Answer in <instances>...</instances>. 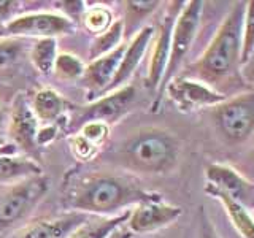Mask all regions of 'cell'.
Listing matches in <instances>:
<instances>
[{
    "label": "cell",
    "mask_w": 254,
    "mask_h": 238,
    "mask_svg": "<svg viewBox=\"0 0 254 238\" xmlns=\"http://www.w3.org/2000/svg\"><path fill=\"white\" fill-rule=\"evenodd\" d=\"M102 162L129 173L165 175L178 164L180 141L159 127H145L133 132L115 149L102 153Z\"/></svg>",
    "instance_id": "obj_3"
},
{
    "label": "cell",
    "mask_w": 254,
    "mask_h": 238,
    "mask_svg": "<svg viewBox=\"0 0 254 238\" xmlns=\"http://www.w3.org/2000/svg\"><path fill=\"white\" fill-rule=\"evenodd\" d=\"M254 54V0L245 3V18L242 30V67L250 62Z\"/></svg>",
    "instance_id": "obj_26"
},
{
    "label": "cell",
    "mask_w": 254,
    "mask_h": 238,
    "mask_svg": "<svg viewBox=\"0 0 254 238\" xmlns=\"http://www.w3.org/2000/svg\"><path fill=\"white\" fill-rule=\"evenodd\" d=\"M210 195L222 203L229 219L232 221L234 227L237 229V232L240 234L242 238H254V216L251 211L232 202L230 198H227L222 194H210Z\"/></svg>",
    "instance_id": "obj_21"
},
{
    "label": "cell",
    "mask_w": 254,
    "mask_h": 238,
    "mask_svg": "<svg viewBox=\"0 0 254 238\" xmlns=\"http://www.w3.org/2000/svg\"><path fill=\"white\" fill-rule=\"evenodd\" d=\"M50 190V179L43 175L8 186L0 192V234L21 222L43 200Z\"/></svg>",
    "instance_id": "obj_7"
},
{
    "label": "cell",
    "mask_w": 254,
    "mask_h": 238,
    "mask_svg": "<svg viewBox=\"0 0 254 238\" xmlns=\"http://www.w3.org/2000/svg\"><path fill=\"white\" fill-rule=\"evenodd\" d=\"M75 29V21L70 16L59 13H27L8 21L3 35L8 38H56L73 34Z\"/></svg>",
    "instance_id": "obj_8"
},
{
    "label": "cell",
    "mask_w": 254,
    "mask_h": 238,
    "mask_svg": "<svg viewBox=\"0 0 254 238\" xmlns=\"http://www.w3.org/2000/svg\"><path fill=\"white\" fill-rule=\"evenodd\" d=\"M124 50H126V43L118 46L111 53L102 56V58L91 60L84 67V73L81 78L84 81V86L89 89V92L97 94V97L105 94V91L108 89V86L115 78L119 62L123 59Z\"/></svg>",
    "instance_id": "obj_16"
},
{
    "label": "cell",
    "mask_w": 254,
    "mask_h": 238,
    "mask_svg": "<svg viewBox=\"0 0 254 238\" xmlns=\"http://www.w3.org/2000/svg\"><path fill=\"white\" fill-rule=\"evenodd\" d=\"M58 132H59V127L56 124H50V125H43L42 129H38L37 133V145L38 148H43L58 137Z\"/></svg>",
    "instance_id": "obj_31"
},
{
    "label": "cell",
    "mask_w": 254,
    "mask_h": 238,
    "mask_svg": "<svg viewBox=\"0 0 254 238\" xmlns=\"http://www.w3.org/2000/svg\"><path fill=\"white\" fill-rule=\"evenodd\" d=\"M58 40L56 38H38L32 46L30 60L38 73L50 76L54 71L56 58H58Z\"/></svg>",
    "instance_id": "obj_20"
},
{
    "label": "cell",
    "mask_w": 254,
    "mask_h": 238,
    "mask_svg": "<svg viewBox=\"0 0 254 238\" xmlns=\"http://www.w3.org/2000/svg\"><path fill=\"white\" fill-rule=\"evenodd\" d=\"M213 124L229 146H242L254 135V87L227 97L211 111Z\"/></svg>",
    "instance_id": "obj_4"
},
{
    "label": "cell",
    "mask_w": 254,
    "mask_h": 238,
    "mask_svg": "<svg viewBox=\"0 0 254 238\" xmlns=\"http://www.w3.org/2000/svg\"><path fill=\"white\" fill-rule=\"evenodd\" d=\"M205 192L222 194L248 211L254 210V184L232 165L213 162L205 170Z\"/></svg>",
    "instance_id": "obj_9"
},
{
    "label": "cell",
    "mask_w": 254,
    "mask_h": 238,
    "mask_svg": "<svg viewBox=\"0 0 254 238\" xmlns=\"http://www.w3.org/2000/svg\"><path fill=\"white\" fill-rule=\"evenodd\" d=\"M84 67V62L78 56L70 53H59L58 58H56L53 73L62 81H71V79H78L83 76Z\"/></svg>",
    "instance_id": "obj_25"
},
{
    "label": "cell",
    "mask_w": 254,
    "mask_h": 238,
    "mask_svg": "<svg viewBox=\"0 0 254 238\" xmlns=\"http://www.w3.org/2000/svg\"><path fill=\"white\" fill-rule=\"evenodd\" d=\"M8 133H10L14 145L22 153L30 156H38L37 133H38V119L35 118L32 107L22 94L13 100L10 119H8Z\"/></svg>",
    "instance_id": "obj_13"
},
{
    "label": "cell",
    "mask_w": 254,
    "mask_h": 238,
    "mask_svg": "<svg viewBox=\"0 0 254 238\" xmlns=\"http://www.w3.org/2000/svg\"><path fill=\"white\" fill-rule=\"evenodd\" d=\"M5 130H6V118L3 110L0 108V148L3 146V140H5Z\"/></svg>",
    "instance_id": "obj_33"
},
{
    "label": "cell",
    "mask_w": 254,
    "mask_h": 238,
    "mask_svg": "<svg viewBox=\"0 0 254 238\" xmlns=\"http://www.w3.org/2000/svg\"><path fill=\"white\" fill-rule=\"evenodd\" d=\"M115 21L116 19L113 18V11L103 5L87 8L83 14L84 29L87 32H91V34H94L95 37L103 34V32H107L111 26H113Z\"/></svg>",
    "instance_id": "obj_24"
},
{
    "label": "cell",
    "mask_w": 254,
    "mask_h": 238,
    "mask_svg": "<svg viewBox=\"0 0 254 238\" xmlns=\"http://www.w3.org/2000/svg\"><path fill=\"white\" fill-rule=\"evenodd\" d=\"M154 200H162V195L148 190L135 175L123 170H70L62 186V206L67 211L100 218L118 216L129 206Z\"/></svg>",
    "instance_id": "obj_1"
},
{
    "label": "cell",
    "mask_w": 254,
    "mask_h": 238,
    "mask_svg": "<svg viewBox=\"0 0 254 238\" xmlns=\"http://www.w3.org/2000/svg\"><path fill=\"white\" fill-rule=\"evenodd\" d=\"M183 6H185V2H170L164 14V19L161 21V26H159L157 32H154L153 50H151V59L145 81L146 87H149V89H159V86L162 83L167 63H169L173 26Z\"/></svg>",
    "instance_id": "obj_11"
},
{
    "label": "cell",
    "mask_w": 254,
    "mask_h": 238,
    "mask_svg": "<svg viewBox=\"0 0 254 238\" xmlns=\"http://www.w3.org/2000/svg\"><path fill=\"white\" fill-rule=\"evenodd\" d=\"M198 238H219L218 230L213 226L205 208L198 210Z\"/></svg>",
    "instance_id": "obj_30"
},
{
    "label": "cell",
    "mask_w": 254,
    "mask_h": 238,
    "mask_svg": "<svg viewBox=\"0 0 254 238\" xmlns=\"http://www.w3.org/2000/svg\"><path fill=\"white\" fill-rule=\"evenodd\" d=\"M245 3L235 2L219 24L216 34L202 56L189 63L183 76L194 78L221 92L224 86H237L242 78V30ZM222 94V92H221Z\"/></svg>",
    "instance_id": "obj_2"
},
{
    "label": "cell",
    "mask_w": 254,
    "mask_h": 238,
    "mask_svg": "<svg viewBox=\"0 0 254 238\" xmlns=\"http://www.w3.org/2000/svg\"><path fill=\"white\" fill-rule=\"evenodd\" d=\"M43 175L40 164L29 156H16L0 148V186H11L32 177Z\"/></svg>",
    "instance_id": "obj_17"
},
{
    "label": "cell",
    "mask_w": 254,
    "mask_h": 238,
    "mask_svg": "<svg viewBox=\"0 0 254 238\" xmlns=\"http://www.w3.org/2000/svg\"><path fill=\"white\" fill-rule=\"evenodd\" d=\"M130 210H127L118 216L111 218H100L94 216L83 226H79L68 238H108L116 229L123 227L127 219H129Z\"/></svg>",
    "instance_id": "obj_19"
},
{
    "label": "cell",
    "mask_w": 254,
    "mask_h": 238,
    "mask_svg": "<svg viewBox=\"0 0 254 238\" xmlns=\"http://www.w3.org/2000/svg\"><path fill=\"white\" fill-rule=\"evenodd\" d=\"M164 94L169 95L173 105L183 113H192L202 108H214L227 99V95L214 91L208 84L183 75L175 76L165 86Z\"/></svg>",
    "instance_id": "obj_10"
},
{
    "label": "cell",
    "mask_w": 254,
    "mask_h": 238,
    "mask_svg": "<svg viewBox=\"0 0 254 238\" xmlns=\"http://www.w3.org/2000/svg\"><path fill=\"white\" fill-rule=\"evenodd\" d=\"M24 53V43L19 38L0 40V71L13 67Z\"/></svg>",
    "instance_id": "obj_27"
},
{
    "label": "cell",
    "mask_w": 254,
    "mask_h": 238,
    "mask_svg": "<svg viewBox=\"0 0 254 238\" xmlns=\"http://www.w3.org/2000/svg\"><path fill=\"white\" fill-rule=\"evenodd\" d=\"M91 218L94 216L86 213L64 211L58 216L34 221L21 230L18 238H68Z\"/></svg>",
    "instance_id": "obj_14"
},
{
    "label": "cell",
    "mask_w": 254,
    "mask_h": 238,
    "mask_svg": "<svg viewBox=\"0 0 254 238\" xmlns=\"http://www.w3.org/2000/svg\"><path fill=\"white\" fill-rule=\"evenodd\" d=\"M135 97H137V89L132 84H126L116 91L103 94L95 100L89 102L87 105L70 107L68 116V132L73 135L87 122H103V124H115L123 116L130 111Z\"/></svg>",
    "instance_id": "obj_6"
},
{
    "label": "cell",
    "mask_w": 254,
    "mask_h": 238,
    "mask_svg": "<svg viewBox=\"0 0 254 238\" xmlns=\"http://www.w3.org/2000/svg\"><path fill=\"white\" fill-rule=\"evenodd\" d=\"M126 16L123 19L124 24V40L130 38L135 35V32H138L141 27L140 24L145 21L149 14H153L161 2H143V0H130L126 2Z\"/></svg>",
    "instance_id": "obj_22"
},
{
    "label": "cell",
    "mask_w": 254,
    "mask_h": 238,
    "mask_svg": "<svg viewBox=\"0 0 254 238\" xmlns=\"http://www.w3.org/2000/svg\"><path fill=\"white\" fill-rule=\"evenodd\" d=\"M183 214V210L177 205L165 203L164 200L138 203L130 210L126 227L132 235L151 234L159 229L173 224Z\"/></svg>",
    "instance_id": "obj_12"
},
{
    "label": "cell",
    "mask_w": 254,
    "mask_h": 238,
    "mask_svg": "<svg viewBox=\"0 0 254 238\" xmlns=\"http://www.w3.org/2000/svg\"><path fill=\"white\" fill-rule=\"evenodd\" d=\"M14 5H18V2H0V35L5 34V21L10 18Z\"/></svg>",
    "instance_id": "obj_32"
},
{
    "label": "cell",
    "mask_w": 254,
    "mask_h": 238,
    "mask_svg": "<svg viewBox=\"0 0 254 238\" xmlns=\"http://www.w3.org/2000/svg\"><path fill=\"white\" fill-rule=\"evenodd\" d=\"M133 235L129 232V229H124V227H119V229H116L113 234H111L108 238H132Z\"/></svg>",
    "instance_id": "obj_34"
},
{
    "label": "cell",
    "mask_w": 254,
    "mask_h": 238,
    "mask_svg": "<svg viewBox=\"0 0 254 238\" xmlns=\"http://www.w3.org/2000/svg\"><path fill=\"white\" fill-rule=\"evenodd\" d=\"M124 42V24L123 19H116L107 32L97 35L94 38V42L89 48V59H99L102 56H105L116 50L118 46H121Z\"/></svg>",
    "instance_id": "obj_23"
},
{
    "label": "cell",
    "mask_w": 254,
    "mask_h": 238,
    "mask_svg": "<svg viewBox=\"0 0 254 238\" xmlns=\"http://www.w3.org/2000/svg\"><path fill=\"white\" fill-rule=\"evenodd\" d=\"M30 107L35 118L38 119V122L50 125L59 121L62 115L65 113L67 102L64 100V97L58 91L51 89V87H43V89L35 92Z\"/></svg>",
    "instance_id": "obj_18"
},
{
    "label": "cell",
    "mask_w": 254,
    "mask_h": 238,
    "mask_svg": "<svg viewBox=\"0 0 254 238\" xmlns=\"http://www.w3.org/2000/svg\"><path fill=\"white\" fill-rule=\"evenodd\" d=\"M68 141H70L71 153H73V156L81 162H89L92 159H97V156L100 154V149L95 148L92 143H89L79 133L70 135Z\"/></svg>",
    "instance_id": "obj_29"
},
{
    "label": "cell",
    "mask_w": 254,
    "mask_h": 238,
    "mask_svg": "<svg viewBox=\"0 0 254 238\" xmlns=\"http://www.w3.org/2000/svg\"><path fill=\"white\" fill-rule=\"evenodd\" d=\"M156 29L153 26H143L137 34H135L129 43H126V50L123 54V59L119 62V67L115 73V78L111 84L108 86V89L105 91V94L116 91L119 87H123L127 84V81L130 79V76L135 73V70L138 68L140 62L145 58V54L148 51V48L153 42Z\"/></svg>",
    "instance_id": "obj_15"
},
{
    "label": "cell",
    "mask_w": 254,
    "mask_h": 238,
    "mask_svg": "<svg viewBox=\"0 0 254 238\" xmlns=\"http://www.w3.org/2000/svg\"><path fill=\"white\" fill-rule=\"evenodd\" d=\"M203 2L202 0H190L185 2V6L181 8L177 21H175L173 32H172V43H170V56L169 63H167L165 75L162 78V83L157 89V97L154 102V111L159 105V102L164 97V89L175 76H178V71L185 63L188 54L192 48L198 27L202 21Z\"/></svg>",
    "instance_id": "obj_5"
},
{
    "label": "cell",
    "mask_w": 254,
    "mask_h": 238,
    "mask_svg": "<svg viewBox=\"0 0 254 238\" xmlns=\"http://www.w3.org/2000/svg\"><path fill=\"white\" fill-rule=\"evenodd\" d=\"M75 133H79L81 137H84L89 143H92L95 148L102 149L103 146L107 145V141H108L110 125L103 124V122H87L78 132H75Z\"/></svg>",
    "instance_id": "obj_28"
}]
</instances>
